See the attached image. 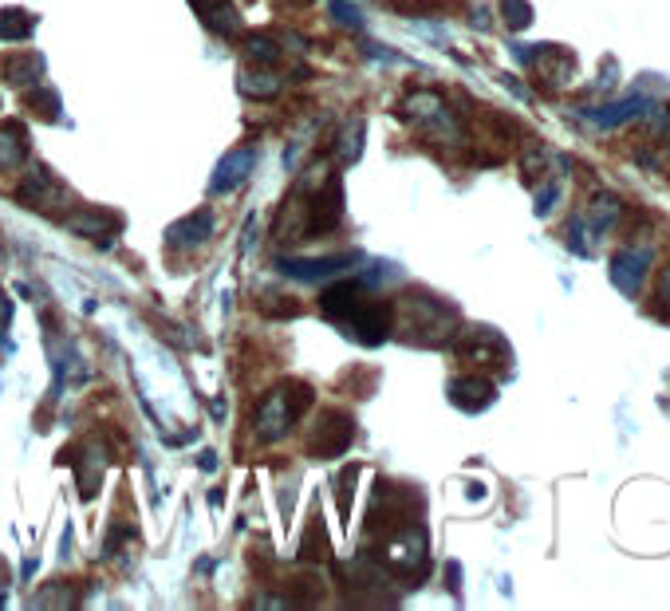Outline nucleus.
I'll list each match as a JSON object with an SVG mask.
<instances>
[{
	"label": "nucleus",
	"mask_w": 670,
	"mask_h": 611,
	"mask_svg": "<svg viewBox=\"0 0 670 611\" xmlns=\"http://www.w3.org/2000/svg\"><path fill=\"white\" fill-rule=\"evenodd\" d=\"M359 150H363V123L355 119V127H347V135H343V146H339V158H343V166L359 162Z\"/></svg>",
	"instance_id": "19"
},
{
	"label": "nucleus",
	"mask_w": 670,
	"mask_h": 611,
	"mask_svg": "<svg viewBox=\"0 0 670 611\" xmlns=\"http://www.w3.org/2000/svg\"><path fill=\"white\" fill-rule=\"evenodd\" d=\"M213 418H225V399H213Z\"/></svg>",
	"instance_id": "26"
},
{
	"label": "nucleus",
	"mask_w": 670,
	"mask_h": 611,
	"mask_svg": "<svg viewBox=\"0 0 670 611\" xmlns=\"http://www.w3.org/2000/svg\"><path fill=\"white\" fill-rule=\"evenodd\" d=\"M639 269H643V261H639V257H619V261H615V280L631 292V288H635V276H639Z\"/></svg>",
	"instance_id": "22"
},
{
	"label": "nucleus",
	"mask_w": 670,
	"mask_h": 611,
	"mask_svg": "<svg viewBox=\"0 0 670 611\" xmlns=\"http://www.w3.org/2000/svg\"><path fill=\"white\" fill-rule=\"evenodd\" d=\"M351 332H355V340L359 343H383L387 336H391V308L387 304H367V300H359L355 308H351Z\"/></svg>",
	"instance_id": "5"
},
{
	"label": "nucleus",
	"mask_w": 670,
	"mask_h": 611,
	"mask_svg": "<svg viewBox=\"0 0 670 611\" xmlns=\"http://www.w3.org/2000/svg\"><path fill=\"white\" fill-rule=\"evenodd\" d=\"M308 403H312V391H308V387H296V383L268 391L265 399H261V407H257V414H253L257 438H261V442H280V438L288 434V426L296 422L300 407H308Z\"/></svg>",
	"instance_id": "1"
},
{
	"label": "nucleus",
	"mask_w": 670,
	"mask_h": 611,
	"mask_svg": "<svg viewBox=\"0 0 670 611\" xmlns=\"http://www.w3.org/2000/svg\"><path fill=\"white\" fill-rule=\"evenodd\" d=\"M253 166H257V150L253 146H241V150H233V154H225L221 162H217V170H213V178H209V194L213 198H221V194H233L249 174H253Z\"/></svg>",
	"instance_id": "4"
},
{
	"label": "nucleus",
	"mask_w": 670,
	"mask_h": 611,
	"mask_svg": "<svg viewBox=\"0 0 670 611\" xmlns=\"http://www.w3.org/2000/svg\"><path fill=\"white\" fill-rule=\"evenodd\" d=\"M213 225H217L213 209H194L190 217H182L178 225H170L166 241H170V245H182V249H190V245H201L205 237H213Z\"/></svg>",
	"instance_id": "10"
},
{
	"label": "nucleus",
	"mask_w": 670,
	"mask_h": 611,
	"mask_svg": "<svg viewBox=\"0 0 670 611\" xmlns=\"http://www.w3.org/2000/svg\"><path fill=\"white\" fill-rule=\"evenodd\" d=\"M32 608H71V592H64L60 584L40 588V592L32 596Z\"/></svg>",
	"instance_id": "20"
},
{
	"label": "nucleus",
	"mask_w": 670,
	"mask_h": 611,
	"mask_svg": "<svg viewBox=\"0 0 670 611\" xmlns=\"http://www.w3.org/2000/svg\"><path fill=\"white\" fill-rule=\"evenodd\" d=\"M505 20H509V28H525L529 8H521V0H505Z\"/></svg>",
	"instance_id": "24"
},
{
	"label": "nucleus",
	"mask_w": 670,
	"mask_h": 611,
	"mask_svg": "<svg viewBox=\"0 0 670 611\" xmlns=\"http://www.w3.org/2000/svg\"><path fill=\"white\" fill-rule=\"evenodd\" d=\"M355 438V422L351 414H339V410H328L320 414L316 430H312V442H308V454L312 458H339Z\"/></svg>",
	"instance_id": "3"
},
{
	"label": "nucleus",
	"mask_w": 670,
	"mask_h": 611,
	"mask_svg": "<svg viewBox=\"0 0 670 611\" xmlns=\"http://www.w3.org/2000/svg\"><path fill=\"white\" fill-rule=\"evenodd\" d=\"M40 68H44L40 56H12V60L0 64V75H4L8 87H32L40 79Z\"/></svg>",
	"instance_id": "12"
},
{
	"label": "nucleus",
	"mask_w": 670,
	"mask_h": 611,
	"mask_svg": "<svg viewBox=\"0 0 670 611\" xmlns=\"http://www.w3.org/2000/svg\"><path fill=\"white\" fill-rule=\"evenodd\" d=\"M359 261H363L359 253H339V257H324V261H276V269L292 280H328V276L355 269Z\"/></svg>",
	"instance_id": "6"
},
{
	"label": "nucleus",
	"mask_w": 670,
	"mask_h": 611,
	"mask_svg": "<svg viewBox=\"0 0 670 611\" xmlns=\"http://www.w3.org/2000/svg\"><path fill=\"white\" fill-rule=\"evenodd\" d=\"M28 103H32V111L40 107L48 119H60V103H56V95H52V91H40V95L32 91V99H28Z\"/></svg>",
	"instance_id": "23"
},
{
	"label": "nucleus",
	"mask_w": 670,
	"mask_h": 611,
	"mask_svg": "<svg viewBox=\"0 0 670 611\" xmlns=\"http://www.w3.org/2000/svg\"><path fill=\"white\" fill-rule=\"evenodd\" d=\"M28 162V135L20 123H4L0 127V166H20Z\"/></svg>",
	"instance_id": "14"
},
{
	"label": "nucleus",
	"mask_w": 670,
	"mask_h": 611,
	"mask_svg": "<svg viewBox=\"0 0 670 611\" xmlns=\"http://www.w3.org/2000/svg\"><path fill=\"white\" fill-rule=\"evenodd\" d=\"M36 28L32 12L24 8H0V40H28Z\"/></svg>",
	"instance_id": "15"
},
{
	"label": "nucleus",
	"mask_w": 670,
	"mask_h": 611,
	"mask_svg": "<svg viewBox=\"0 0 670 611\" xmlns=\"http://www.w3.org/2000/svg\"><path fill=\"white\" fill-rule=\"evenodd\" d=\"M257 237H261V221H257V213L245 221V237H241V253L249 257L253 253V245H257Z\"/></svg>",
	"instance_id": "25"
},
{
	"label": "nucleus",
	"mask_w": 670,
	"mask_h": 611,
	"mask_svg": "<svg viewBox=\"0 0 670 611\" xmlns=\"http://www.w3.org/2000/svg\"><path fill=\"white\" fill-rule=\"evenodd\" d=\"M237 87H241V95H249V99H268V95H276V91H280V79H276V75H253V71H241Z\"/></svg>",
	"instance_id": "16"
},
{
	"label": "nucleus",
	"mask_w": 670,
	"mask_h": 611,
	"mask_svg": "<svg viewBox=\"0 0 670 611\" xmlns=\"http://www.w3.org/2000/svg\"><path fill=\"white\" fill-rule=\"evenodd\" d=\"M328 8H332V16L339 24H347V28H363V12L351 4V0H328Z\"/></svg>",
	"instance_id": "21"
},
{
	"label": "nucleus",
	"mask_w": 670,
	"mask_h": 611,
	"mask_svg": "<svg viewBox=\"0 0 670 611\" xmlns=\"http://www.w3.org/2000/svg\"><path fill=\"white\" fill-rule=\"evenodd\" d=\"M245 52H249V60H257L261 68H272V64H280V56H284V48L272 40V36H253L249 44H245Z\"/></svg>",
	"instance_id": "17"
},
{
	"label": "nucleus",
	"mask_w": 670,
	"mask_h": 611,
	"mask_svg": "<svg viewBox=\"0 0 670 611\" xmlns=\"http://www.w3.org/2000/svg\"><path fill=\"white\" fill-rule=\"evenodd\" d=\"M190 4H194L198 20L209 28V32H217V36H233V32H241V12H237L233 0H190Z\"/></svg>",
	"instance_id": "8"
},
{
	"label": "nucleus",
	"mask_w": 670,
	"mask_h": 611,
	"mask_svg": "<svg viewBox=\"0 0 670 611\" xmlns=\"http://www.w3.org/2000/svg\"><path fill=\"white\" fill-rule=\"evenodd\" d=\"M20 202L36 205V209H52V205L64 202V190L56 186V178H52L44 166H36V170L24 178V186H20Z\"/></svg>",
	"instance_id": "9"
},
{
	"label": "nucleus",
	"mask_w": 670,
	"mask_h": 611,
	"mask_svg": "<svg viewBox=\"0 0 670 611\" xmlns=\"http://www.w3.org/2000/svg\"><path fill=\"white\" fill-rule=\"evenodd\" d=\"M450 399H454L458 407L477 410V407H485V403H493V387H489L485 379H454V383H450Z\"/></svg>",
	"instance_id": "13"
},
{
	"label": "nucleus",
	"mask_w": 670,
	"mask_h": 611,
	"mask_svg": "<svg viewBox=\"0 0 670 611\" xmlns=\"http://www.w3.org/2000/svg\"><path fill=\"white\" fill-rule=\"evenodd\" d=\"M304 541L308 544L300 548V560H328V556H332V544H328V533H324L320 521H312V529H308Z\"/></svg>",
	"instance_id": "18"
},
{
	"label": "nucleus",
	"mask_w": 670,
	"mask_h": 611,
	"mask_svg": "<svg viewBox=\"0 0 670 611\" xmlns=\"http://www.w3.org/2000/svg\"><path fill=\"white\" fill-rule=\"evenodd\" d=\"M363 292H367V288H363V280H351V284L343 280V284H332V288L320 296V308H324L328 316H335V320H347V316H351V308L363 300Z\"/></svg>",
	"instance_id": "11"
},
{
	"label": "nucleus",
	"mask_w": 670,
	"mask_h": 611,
	"mask_svg": "<svg viewBox=\"0 0 670 611\" xmlns=\"http://www.w3.org/2000/svg\"><path fill=\"white\" fill-rule=\"evenodd\" d=\"M454 332V316L430 300V296H410L402 312V340L406 343H442Z\"/></svg>",
	"instance_id": "2"
},
{
	"label": "nucleus",
	"mask_w": 670,
	"mask_h": 611,
	"mask_svg": "<svg viewBox=\"0 0 670 611\" xmlns=\"http://www.w3.org/2000/svg\"><path fill=\"white\" fill-rule=\"evenodd\" d=\"M64 229L79 233V237H91V241L111 245V237L119 233V217L99 213V209H75V213H67L64 217Z\"/></svg>",
	"instance_id": "7"
}]
</instances>
